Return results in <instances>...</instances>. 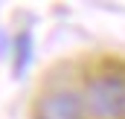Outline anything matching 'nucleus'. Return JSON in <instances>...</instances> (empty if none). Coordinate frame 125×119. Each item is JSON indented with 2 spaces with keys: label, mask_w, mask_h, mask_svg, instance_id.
<instances>
[{
  "label": "nucleus",
  "mask_w": 125,
  "mask_h": 119,
  "mask_svg": "<svg viewBox=\"0 0 125 119\" xmlns=\"http://www.w3.org/2000/svg\"><path fill=\"white\" fill-rule=\"evenodd\" d=\"M84 102L96 119H125V73H102L90 79Z\"/></svg>",
  "instance_id": "1"
},
{
  "label": "nucleus",
  "mask_w": 125,
  "mask_h": 119,
  "mask_svg": "<svg viewBox=\"0 0 125 119\" xmlns=\"http://www.w3.org/2000/svg\"><path fill=\"white\" fill-rule=\"evenodd\" d=\"M87 102L73 93V90H50L44 93L35 108H32V119H84Z\"/></svg>",
  "instance_id": "2"
},
{
  "label": "nucleus",
  "mask_w": 125,
  "mask_h": 119,
  "mask_svg": "<svg viewBox=\"0 0 125 119\" xmlns=\"http://www.w3.org/2000/svg\"><path fill=\"white\" fill-rule=\"evenodd\" d=\"M29 61H32V35L21 32L15 38V76H23Z\"/></svg>",
  "instance_id": "3"
}]
</instances>
